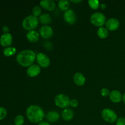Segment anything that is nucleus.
<instances>
[{
  "label": "nucleus",
  "instance_id": "25",
  "mask_svg": "<svg viewBox=\"0 0 125 125\" xmlns=\"http://www.w3.org/2000/svg\"><path fill=\"white\" fill-rule=\"evenodd\" d=\"M32 15L35 16V17H36L40 16L42 15L41 8L38 6H35V7H33L32 10Z\"/></svg>",
  "mask_w": 125,
  "mask_h": 125
},
{
  "label": "nucleus",
  "instance_id": "8",
  "mask_svg": "<svg viewBox=\"0 0 125 125\" xmlns=\"http://www.w3.org/2000/svg\"><path fill=\"white\" fill-rule=\"evenodd\" d=\"M63 19L68 24H74L76 21V14L72 9H68L63 13Z\"/></svg>",
  "mask_w": 125,
  "mask_h": 125
},
{
  "label": "nucleus",
  "instance_id": "2",
  "mask_svg": "<svg viewBox=\"0 0 125 125\" xmlns=\"http://www.w3.org/2000/svg\"><path fill=\"white\" fill-rule=\"evenodd\" d=\"M26 115L31 123H39L42 122L45 117L44 111L37 105H31L27 108Z\"/></svg>",
  "mask_w": 125,
  "mask_h": 125
},
{
  "label": "nucleus",
  "instance_id": "3",
  "mask_svg": "<svg viewBox=\"0 0 125 125\" xmlns=\"http://www.w3.org/2000/svg\"><path fill=\"white\" fill-rule=\"evenodd\" d=\"M39 24V20L37 17L31 15L24 18L22 21V26L26 30L30 31L35 29Z\"/></svg>",
  "mask_w": 125,
  "mask_h": 125
},
{
  "label": "nucleus",
  "instance_id": "15",
  "mask_svg": "<svg viewBox=\"0 0 125 125\" xmlns=\"http://www.w3.org/2000/svg\"><path fill=\"white\" fill-rule=\"evenodd\" d=\"M73 81L76 85L82 86L85 83V78L81 73H76L73 76Z\"/></svg>",
  "mask_w": 125,
  "mask_h": 125
},
{
  "label": "nucleus",
  "instance_id": "5",
  "mask_svg": "<svg viewBox=\"0 0 125 125\" xmlns=\"http://www.w3.org/2000/svg\"><path fill=\"white\" fill-rule=\"evenodd\" d=\"M101 117L104 121L108 123H112L117 122L118 117L115 112L112 109L106 108L104 109L101 112Z\"/></svg>",
  "mask_w": 125,
  "mask_h": 125
},
{
  "label": "nucleus",
  "instance_id": "11",
  "mask_svg": "<svg viewBox=\"0 0 125 125\" xmlns=\"http://www.w3.org/2000/svg\"><path fill=\"white\" fill-rule=\"evenodd\" d=\"M106 28L107 30L111 31H114L118 29L120 26V22L117 18H111L106 21Z\"/></svg>",
  "mask_w": 125,
  "mask_h": 125
},
{
  "label": "nucleus",
  "instance_id": "20",
  "mask_svg": "<svg viewBox=\"0 0 125 125\" xmlns=\"http://www.w3.org/2000/svg\"><path fill=\"white\" fill-rule=\"evenodd\" d=\"M97 35L100 39H106L109 35V31L107 28L104 27H100L97 30Z\"/></svg>",
  "mask_w": 125,
  "mask_h": 125
},
{
  "label": "nucleus",
  "instance_id": "9",
  "mask_svg": "<svg viewBox=\"0 0 125 125\" xmlns=\"http://www.w3.org/2000/svg\"><path fill=\"white\" fill-rule=\"evenodd\" d=\"M39 34L44 39H48L53 35V29L48 25H44L40 28Z\"/></svg>",
  "mask_w": 125,
  "mask_h": 125
},
{
  "label": "nucleus",
  "instance_id": "27",
  "mask_svg": "<svg viewBox=\"0 0 125 125\" xmlns=\"http://www.w3.org/2000/svg\"><path fill=\"white\" fill-rule=\"evenodd\" d=\"M110 92L108 89L107 88H103L101 90V96H104V97H106L107 96H109Z\"/></svg>",
  "mask_w": 125,
  "mask_h": 125
},
{
  "label": "nucleus",
  "instance_id": "32",
  "mask_svg": "<svg viewBox=\"0 0 125 125\" xmlns=\"http://www.w3.org/2000/svg\"><path fill=\"white\" fill-rule=\"evenodd\" d=\"M100 7H101V8L102 9H105L106 7V4H104V3L101 4H100Z\"/></svg>",
  "mask_w": 125,
  "mask_h": 125
},
{
  "label": "nucleus",
  "instance_id": "6",
  "mask_svg": "<svg viewBox=\"0 0 125 125\" xmlns=\"http://www.w3.org/2000/svg\"><path fill=\"white\" fill-rule=\"evenodd\" d=\"M70 101L68 96L64 94H59L54 98V103L56 106L62 109H66L70 106Z\"/></svg>",
  "mask_w": 125,
  "mask_h": 125
},
{
  "label": "nucleus",
  "instance_id": "14",
  "mask_svg": "<svg viewBox=\"0 0 125 125\" xmlns=\"http://www.w3.org/2000/svg\"><path fill=\"white\" fill-rule=\"evenodd\" d=\"M109 99L112 102L114 103H118L122 100V94L118 90H112L110 92Z\"/></svg>",
  "mask_w": 125,
  "mask_h": 125
},
{
  "label": "nucleus",
  "instance_id": "7",
  "mask_svg": "<svg viewBox=\"0 0 125 125\" xmlns=\"http://www.w3.org/2000/svg\"><path fill=\"white\" fill-rule=\"evenodd\" d=\"M36 61L39 65L43 68H47L50 65V58L43 52H39L36 55Z\"/></svg>",
  "mask_w": 125,
  "mask_h": 125
},
{
  "label": "nucleus",
  "instance_id": "30",
  "mask_svg": "<svg viewBox=\"0 0 125 125\" xmlns=\"http://www.w3.org/2000/svg\"><path fill=\"white\" fill-rule=\"evenodd\" d=\"M2 31H3L4 34L9 33V28L7 26H3V28H2Z\"/></svg>",
  "mask_w": 125,
  "mask_h": 125
},
{
  "label": "nucleus",
  "instance_id": "10",
  "mask_svg": "<svg viewBox=\"0 0 125 125\" xmlns=\"http://www.w3.org/2000/svg\"><path fill=\"white\" fill-rule=\"evenodd\" d=\"M12 42L13 37L10 33L3 34L0 37V44L3 47H9L12 45Z\"/></svg>",
  "mask_w": 125,
  "mask_h": 125
},
{
  "label": "nucleus",
  "instance_id": "13",
  "mask_svg": "<svg viewBox=\"0 0 125 125\" xmlns=\"http://www.w3.org/2000/svg\"><path fill=\"white\" fill-rule=\"evenodd\" d=\"M40 5L43 9L48 11H52L56 8V4L52 0H42L40 2Z\"/></svg>",
  "mask_w": 125,
  "mask_h": 125
},
{
  "label": "nucleus",
  "instance_id": "33",
  "mask_svg": "<svg viewBox=\"0 0 125 125\" xmlns=\"http://www.w3.org/2000/svg\"><path fill=\"white\" fill-rule=\"evenodd\" d=\"M71 2H73V3H79V2H82V1L79 0V1H74V0H71Z\"/></svg>",
  "mask_w": 125,
  "mask_h": 125
},
{
  "label": "nucleus",
  "instance_id": "23",
  "mask_svg": "<svg viewBox=\"0 0 125 125\" xmlns=\"http://www.w3.org/2000/svg\"><path fill=\"white\" fill-rule=\"evenodd\" d=\"M88 4H89L90 8L94 10L97 9L100 6V2L97 0H89L88 1Z\"/></svg>",
  "mask_w": 125,
  "mask_h": 125
},
{
  "label": "nucleus",
  "instance_id": "31",
  "mask_svg": "<svg viewBox=\"0 0 125 125\" xmlns=\"http://www.w3.org/2000/svg\"><path fill=\"white\" fill-rule=\"evenodd\" d=\"M38 125H50L48 122H45V121H42V122H41L40 123H39Z\"/></svg>",
  "mask_w": 125,
  "mask_h": 125
},
{
  "label": "nucleus",
  "instance_id": "19",
  "mask_svg": "<svg viewBox=\"0 0 125 125\" xmlns=\"http://www.w3.org/2000/svg\"><path fill=\"white\" fill-rule=\"evenodd\" d=\"M39 21L42 24L47 25V24L51 23L52 19H51V16L49 14H48V13H43L39 17Z\"/></svg>",
  "mask_w": 125,
  "mask_h": 125
},
{
  "label": "nucleus",
  "instance_id": "29",
  "mask_svg": "<svg viewBox=\"0 0 125 125\" xmlns=\"http://www.w3.org/2000/svg\"><path fill=\"white\" fill-rule=\"evenodd\" d=\"M116 125H125V118L120 117L118 118L116 122Z\"/></svg>",
  "mask_w": 125,
  "mask_h": 125
},
{
  "label": "nucleus",
  "instance_id": "22",
  "mask_svg": "<svg viewBox=\"0 0 125 125\" xmlns=\"http://www.w3.org/2000/svg\"><path fill=\"white\" fill-rule=\"evenodd\" d=\"M69 1L68 0H60L58 2V7L62 11H67L69 7Z\"/></svg>",
  "mask_w": 125,
  "mask_h": 125
},
{
  "label": "nucleus",
  "instance_id": "17",
  "mask_svg": "<svg viewBox=\"0 0 125 125\" xmlns=\"http://www.w3.org/2000/svg\"><path fill=\"white\" fill-rule=\"evenodd\" d=\"M60 115L59 113L56 111H50L46 114V118L50 123H55L59 119Z\"/></svg>",
  "mask_w": 125,
  "mask_h": 125
},
{
  "label": "nucleus",
  "instance_id": "26",
  "mask_svg": "<svg viewBox=\"0 0 125 125\" xmlns=\"http://www.w3.org/2000/svg\"><path fill=\"white\" fill-rule=\"evenodd\" d=\"M7 114V110L3 107H0V120L4 119Z\"/></svg>",
  "mask_w": 125,
  "mask_h": 125
},
{
  "label": "nucleus",
  "instance_id": "16",
  "mask_svg": "<svg viewBox=\"0 0 125 125\" xmlns=\"http://www.w3.org/2000/svg\"><path fill=\"white\" fill-rule=\"evenodd\" d=\"M39 35L37 31L35 30L28 31L26 34V38L29 42L31 43H35L37 42L39 39Z\"/></svg>",
  "mask_w": 125,
  "mask_h": 125
},
{
  "label": "nucleus",
  "instance_id": "24",
  "mask_svg": "<svg viewBox=\"0 0 125 125\" xmlns=\"http://www.w3.org/2000/svg\"><path fill=\"white\" fill-rule=\"evenodd\" d=\"M24 122V117L21 115H18L15 118L14 123L15 125H23Z\"/></svg>",
  "mask_w": 125,
  "mask_h": 125
},
{
  "label": "nucleus",
  "instance_id": "1",
  "mask_svg": "<svg viewBox=\"0 0 125 125\" xmlns=\"http://www.w3.org/2000/svg\"><path fill=\"white\" fill-rule=\"evenodd\" d=\"M36 55L35 52L32 50H23L17 54L16 60L20 65L24 67H29L33 65L36 59Z\"/></svg>",
  "mask_w": 125,
  "mask_h": 125
},
{
  "label": "nucleus",
  "instance_id": "4",
  "mask_svg": "<svg viewBox=\"0 0 125 125\" xmlns=\"http://www.w3.org/2000/svg\"><path fill=\"white\" fill-rule=\"evenodd\" d=\"M90 22L93 25L100 28L106 23V17L101 12H95L90 16Z\"/></svg>",
  "mask_w": 125,
  "mask_h": 125
},
{
  "label": "nucleus",
  "instance_id": "12",
  "mask_svg": "<svg viewBox=\"0 0 125 125\" xmlns=\"http://www.w3.org/2000/svg\"><path fill=\"white\" fill-rule=\"evenodd\" d=\"M41 72V68L39 65L33 64L28 68L26 70L27 74L29 76L34 78L39 75Z\"/></svg>",
  "mask_w": 125,
  "mask_h": 125
},
{
  "label": "nucleus",
  "instance_id": "28",
  "mask_svg": "<svg viewBox=\"0 0 125 125\" xmlns=\"http://www.w3.org/2000/svg\"><path fill=\"white\" fill-rule=\"evenodd\" d=\"M79 104L78 101L76 99H72L70 101V106L72 107H76Z\"/></svg>",
  "mask_w": 125,
  "mask_h": 125
},
{
  "label": "nucleus",
  "instance_id": "35",
  "mask_svg": "<svg viewBox=\"0 0 125 125\" xmlns=\"http://www.w3.org/2000/svg\"></svg>",
  "mask_w": 125,
  "mask_h": 125
},
{
  "label": "nucleus",
  "instance_id": "34",
  "mask_svg": "<svg viewBox=\"0 0 125 125\" xmlns=\"http://www.w3.org/2000/svg\"><path fill=\"white\" fill-rule=\"evenodd\" d=\"M122 101L125 104V94H123V95H122Z\"/></svg>",
  "mask_w": 125,
  "mask_h": 125
},
{
  "label": "nucleus",
  "instance_id": "21",
  "mask_svg": "<svg viewBox=\"0 0 125 125\" xmlns=\"http://www.w3.org/2000/svg\"><path fill=\"white\" fill-rule=\"evenodd\" d=\"M17 52V49L15 47L9 46L5 48L3 50V54L6 57H10Z\"/></svg>",
  "mask_w": 125,
  "mask_h": 125
},
{
  "label": "nucleus",
  "instance_id": "18",
  "mask_svg": "<svg viewBox=\"0 0 125 125\" xmlns=\"http://www.w3.org/2000/svg\"><path fill=\"white\" fill-rule=\"evenodd\" d=\"M62 117L65 121L68 122V121H70L73 119V117H74V113L70 109H64V110L62 112Z\"/></svg>",
  "mask_w": 125,
  "mask_h": 125
}]
</instances>
